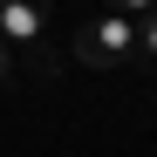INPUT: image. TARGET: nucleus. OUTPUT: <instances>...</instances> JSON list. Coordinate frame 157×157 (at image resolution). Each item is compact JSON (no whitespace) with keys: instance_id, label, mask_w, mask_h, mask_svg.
Returning a JSON list of instances; mask_svg holds the SVG:
<instances>
[{"instance_id":"4","label":"nucleus","mask_w":157,"mask_h":157,"mask_svg":"<svg viewBox=\"0 0 157 157\" xmlns=\"http://www.w3.org/2000/svg\"><path fill=\"white\" fill-rule=\"evenodd\" d=\"M14 82H28V68H21V55L0 41V89H14Z\"/></svg>"},{"instance_id":"3","label":"nucleus","mask_w":157,"mask_h":157,"mask_svg":"<svg viewBox=\"0 0 157 157\" xmlns=\"http://www.w3.org/2000/svg\"><path fill=\"white\" fill-rule=\"evenodd\" d=\"M137 62H157V7L137 14Z\"/></svg>"},{"instance_id":"5","label":"nucleus","mask_w":157,"mask_h":157,"mask_svg":"<svg viewBox=\"0 0 157 157\" xmlns=\"http://www.w3.org/2000/svg\"><path fill=\"white\" fill-rule=\"evenodd\" d=\"M109 7H116V14H130V21H137V14H150V7H157V0H109Z\"/></svg>"},{"instance_id":"2","label":"nucleus","mask_w":157,"mask_h":157,"mask_svg":"<svg viewBox=\"0 0 157 157\" xmlns=\"http://www.w3.org/2000/svg\"><path fill=\"white\" fill-rule=\"evenodd\" d=\"M75 62H89V68H123V62H137V21L116 14V7H102L96 21H82L75 28Z\"/></svg>"},{"instance_id":"1","label":"nucleus","mask_w":157,"mask_h":157,"mask_svg":"<svg viewBox=\"0 0 157 157\" xmlns=\"http://www.w3.org/2000/svg\"><path fill=\"white\" fill-rule=\"evenodd\" d=\"M48 7H55V0H0V41L21 55V68H28V82H34V89L62 75V55L41 41V21H48Z\"/></svg>"}]
</instances>
